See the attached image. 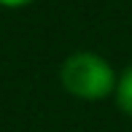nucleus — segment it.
I'll use <instances>...</instances> for the list:
<instances>
[{"label":"nucleus","instance_id":"nucleus-1","mask_svg":"<svg viewBox=\"0 0 132 132\" xmlns=\"http://www.w3.org/2000/svg\"><path fill=\"white\" fill-rule=\"evenodd\" d=\"M59 84L68 94L94 103L116 92L119 76L105 57L94 51H76L59 68Z\"/></svg>","mask_w":132,"mask_h":132},{"label":"nucleus","instance_id":"nucleus-2","mask_svg":"<svg viewBox=\"0 0 132 132\" xmlns=\"http://www.w3.org/2000/svg\"><path fill=\"white\" fill-rule=\"evenodd\" d=\"M116 103L127 116H132V65L119 76V84H116Z\"/></svg>","mask_w":132,"mask_h":132},{"label":"nucleus","instance_id":"nucleus-3","mask_svg":"<svg viewBox=\"0 0 132 132\" xmlns=\"http://www.w3.org/2000/svg\"><path fill=\"white\" fill-rule=\"evenodd\" d=\"M35 3V0H0V5L3 8H24V5Z\"/></svg>","mask_w":132,"mask_h":132}]
</instances>
